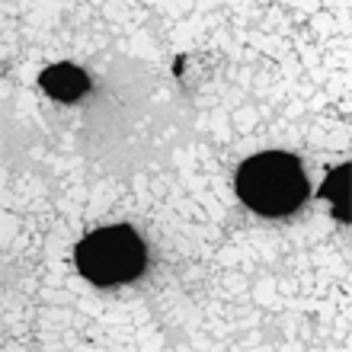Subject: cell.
Segmentation results:
<instances>
[{
  "mask_svg": "<svg viewBox=\"0 0 352 352\" xmlns=\"http://www.w3.org/2000/svg\"><path fill=\"white\" fill-rule=\"evenodd\" d=\"M320 199L330 202V208H333V214L340 221L349 218V214H346V202H349V167H346V164L327 176V183L320 186Z\"/></svg>",
  "mask_w": 352,
  "mask_h": 352,
  "instance_id": "cell-4",
  "label": "cell"
},
{
  "mask_svg": "<svg viewBox=\"0 0 352 352\" xmlns=\"http://www.w3.org/2000/svg\"><path fill=\"white\" fill-rule=\"evenodd\" d=\"M77 269L87 282L100 288L125 285L144 272L148 266V250L135 228L129 224H116V228H102L93 231L90 237L77 243Z\"/></svg>",
  "mask_w": 352,
  "mask_h": 352,
  "instance_id": "cell-2",
  "label": "cell"
},
{
  "mask_svg": "<svg viewBox=\"0 0 352 352\" xmlns=\"http://www.w3.org/2000/svg\"><path fill=\"white\" fill-rule=\"evenodd\" d=\"M38 87L58 102H77L90 90V77H87L84 67L61 61V65H48L38 74Z\"/></svg>",
  "mask_w": 352,
  "mask_h": 352,
  "instance_id": "cell-3",
  "label": "cell"
},
{
  "mask_svg": "<svg viewBox=\"0 0 352 352\" xmlns=\"http://www.w3.org/2000/svg\"><path fill=\"white\" fill-rule=\"evenodd\" d=\"M237 195L247 208L266 218H285L307 199V173L295 154L269 151L237 170Z\"/></svg>",
  "mask_w": 352,
  "mask_h": 352,
  "instance_id": "cell-1",
  "label": "cell"
}]
</instances>
